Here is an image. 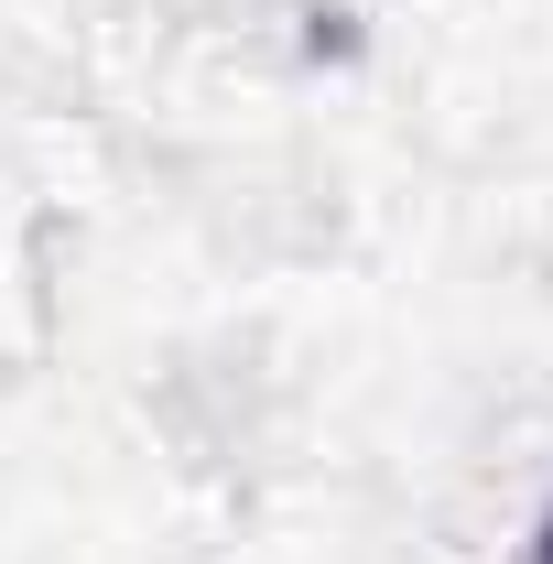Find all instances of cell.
I'll return each instance as SVG.
<instances>
[{"label": "cell", "instance_id": "6da1fadb", "mask_svg": "<svg viewBox=\"0 0 553 564\" xmlns=\"http://www.w3.org/2000/svg\"><path fill=\"white\" fill-rule=\"evenodd\" d=\"M543 564H553V532H543Z\"/></svg>", "mask_w": 553, "mask_h": 564}]
</instances>
